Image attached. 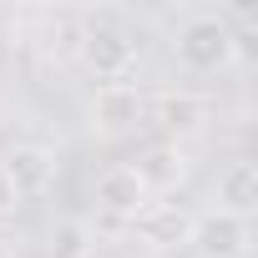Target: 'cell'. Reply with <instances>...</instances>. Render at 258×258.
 <instances>
[{"mask_svg": "<svg viewBox=\"0 0 258 258\" xmlns=\"http://www.w3.org/2000/svg\"><path fill=\"white\" fill-rule=\"evenodd\" d=\"M172 56L182 71L192 76H218L238 61V31L223 21V16H192L177 26V41H172Z\"/></svg>", "mask_w": 258, "mask_h": 258, "instance_id": "cell-1", "label": "cell"}, {"mask_svg": "<svg viewBox=\"0 0 258 258\" xmlns=\"http://www.w3.org/2000/svg\"><path fill=\"white\" fill-rule=\"evenodd\" d=\"M137 51H142V41L126 31L116 16H91L86 31H81V41H76L81 66H86L101 86H106V81H126V76H132Z\"/></svg>", "mask_w": 258, "mask_h": 258, "instance_id": "cell-2", "label": "cell"}, {"mask_svg": "<svg viewBox=\"0 0 258 258\" xmlns=\"http://www.w3.org/2000/svg\"><path fill=\"white\" fill-rule=\"evenodd\" d=\"M0 182L11 187L16 203H36L56 187V152L41 142H16L0 157Z\"/></svg>", "mask_w": 258, "mask_h": 258, "instance_id": "cell-3", "label": "cell"}, {"mask_svg": "<svg viewBox=\"0 0 258 258\" xmlns=\"http://www.w3.org/2000/svg\"><path fill=\"white\" fill-rule=\"evenodd\" d=\"M91 132H101V137H126V132H137L142 126V111H147V101H142V91L132 86V81H106V86H96V96H91Z\"/></svg>", "mask_w": 258, "mask_h": 258, "instance_id": "cell-4", "label": "cell"}, {"mask_svg": "<svg viewBox=\"0 0 258 258\" xmlns=\"http://www.w3.org/2000/svg\"><path fill=\"white\" fill-rule=\"evenodd\" d=\"M192 253L198 258H243L248 253V218H233V213H192V233H187Z\"/></svg>", "mask_w": 258, "mask_h": 258, "instance_id": "cell-5", "label": "cell"}, {"mask_svg": "<svg viewBox=\"0 0 258 258\" xmlns=\"http://www.w3.org/2000/svg\"><path fill=\"white\" fill-rule=\"evenodd\" d=\"M96 213H106V218H121V223H132L147 203H152V192H147V182L137 177V167L132 162H116V167H106L101 177H96Z\"/></svg>", "mask_w": 258, "mask_h": 258, "instance_id": "cell-6", "label": "cell"}, {"mask_svg": "<svg viewBox=\"0 0 258 258\" xmlns=\"http://www.w3.org/2000/svg\"><path fill=\"white\" fill-rule=\"evenodd\" d=\"M132 228H137V238L152 243V248H182L187 233H192V213H182L177 203H157V198H152V203L132 218Z\"/></svg>", "mask_w": 258, "mask_h": 258, "instance_id": "cell-7", "label": "cell"}, {"mask_svg": "<svg viewBox=\"0 0 258 258\" xmlns=\"http://www.w3.org/2000/svg\"><path fill=\"white\" fill-rule=\"evenodd\" d=\"M132 167H137V177L147 182V192L157 198V192H172V187L187 177V152H182L177 142H157V147H147L142 162H132Z\"/></svg>", "mask_w": 258, "mask_h": 258, "instance_id": "cell-8", "label": "cell"}, {"mask_svg": "<svg viewBox=\"0 0 258 258\" xmlns=\"http://www.w3.org/2000/svg\"><path fill=\"white\" fill-rule=\"evenodd\" d=\"M258 208V167L253 162H228L218 172V213L248 218Z\"/></svg>", "mask_w": 258, "mask_h": 258, "instance_id": "cell-9", "label": "cell"}, {"mask_svg": "<svg viewBox=\"0 0 258 258\" xmlns=\"http://www.w3.org/2000/svg\"><path fill=\"white\" fill-rule=\"evenodd\" d=\"M203 121H208V101L192 96V91H167V96L157 101V126H162L172 142L203 132Z\"/></svg>", "mask_w": 258, "mask_h": 258, "instance_id": "cell-10", "label": "cell"}, {"mask_svg": "<svg viewBox=\"0 0 258 258\" xmlns=\"http://www.w3.org/2000/svg\"><path fill=\"white\" fill-rule=\"evenodd\" d=\"M51 253L56 258H86V223H61L51 233Z\"/></svg>", "mask_w": 258, "mask_h": 258, "instance_id": "cell-11", "label": "cell"}, {"mask_svg": "<svg viewBox=\"0 0 258 258\" xmlns=\"http://www.w3.org/2000/svg\"><path fill=\"white\" fill-rule=\"evenodd\" d=\"M6 208H16V198H11V187H6V182H0V213H6Z\"/></svg>", "mask_w": 258, "mask_h": 258, "instance_id": "cell-12", "label": "cell"}]
</instances>
